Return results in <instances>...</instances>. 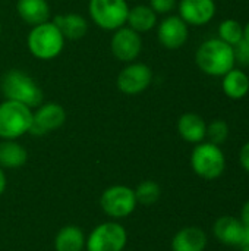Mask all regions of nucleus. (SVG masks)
<instances>
[{
    "label": "nucleus",
    "instance_id": "f257e3e1",
    "mask_svg": "<svg viewBox=\"0 0 249 251\" xmlns=\"http://www.w3.org/2000/svg\"><path fill=\"white\" fill-rule=\"evenodd\" d=\"M195 63L208 76H223L236 65L233 47L220 38H208L197 49Z\"/></svg>",
    "mask_w": 249,
    "mask_h": 251
},
{
    "label": "nucleus",
    "instance_id": "f03ea898",
    "mask_svg": "<svg viewBox=\"0 0 249 251\" xmlns=\"http://www.w3.org/2000/svg\"><path fill=\"white\" fill-rule=\"evenodd\" d=\"M0 90L4 100L22 103L31 109L43 103L44 94L37 81L21 69H9L0 79Z\"/></svg>",
    "mask_w": 249,
    "mask_h": 251
},
{
    "label": "nucleus",
    "instance_id": "7ed1b4c3",
    "mask_svg": "<svg viewBox=\"0 0 249 251\" xmlns=\"http://www.w3.org/2000/svg\"><path fill=\"white\" fill-rule=\"evenodd\" d=\"M65 41V37L53 24V21H47L44 24L32 26L26 37L29 53L40 60L56 59L62 53Z\"/></svg>",
    "mask_w": 249,
    "mask_h": 251
},
{
    "label": "nucleus",
    "instance_id": "20e7f679",
    "mask_svg": "<svg viewBox=\"0 0 249 251\" xmlns=\"http://www.w3.org/2000/svg\"><path fill=\"white\" fill-rule=\"evenodd\" d=\"M192 171L205 181H214L220 178L226 169V156L220 146L210 141L195 144L191 153Z\"/></svg>",
    "mask_w": 249,
    "mask_h": 251
},
{
    "label": "nucleus",
    "instance_id": "39448f33",
    "mask_svg": "<svg viewBox=\"0 0 249 251\" xmlns=\"http://www.w3.org/2000/svg\"><path fill=\"white\" fill-rule=\"evenodd\" d=\"M32 122V109L13 101L4 100L0 103V138L16 140L29 132Z\"/></svg>",
    "mask_w": 249,
    "mask_h": 251
},
{
    "label": "nucleus",
    "instance_id": "423d86ee",
    "mask_svg": "<svg viewBox=\"0 0 249 251\" xmlns=\"http://www.w3.org/2000/svg\"><path fill=\"white\" fill-rule=\"evenodd\" d=\"M88 13L98 28L116 31L126 25L129 4L126 0H90Z\"/></svg>",
    "mask_w": 249,
    "mask_h": 251
},
{
    "label": "nucleus",
    "instance_id": "0eeeda50",
    "mask_svg": "<svg viewBox=\"0 0 249 251\" xmlns=\"http://www.w3.org/2000/svg\"><path fill=\"white\" fill-rule=\"evenodd\" d=\"M128 234L117 222H104L95 226L87 238V251H122L126 246Z\"/></svg>",
    "mask_w": 249,
    "mask_h": 251
},
{
    "label": "nucleus",
    "instance_id": "6e6552de",
    "mask_svg": "<svg viewBox=\"0 0 249 251\" xmlns=\"http://www.w3.org/2000/svg\"><path fill=\"white\" fill-rule=\"evenodd\" d=\"M100 204L107 216L120 219L129 216L135 210L138 201L132 188L126 185H113L103 193Z\"/></svg>",
    "mask_w": 249,
    "mask_h": 251
},
{
    "label": "nucleus",
    "instance_id": "1a4fd4ad",
    "mask_svg": "<svg viewBox=\"0 0 249 251\" xmlns=\"http://www.w3.org/2000/svg\"><path fill=\"white\" fill-rule=\"evenodd\" d=\"M153 69L142 62L128 63L117 75L116 85L125 96H139L153 82Z\"/></svg>",
    "mask_w": 249,
    "mask_h": 251
},
{
    "label": "nucleus",
    "instance_id": "9d476101",
    "mask_svg": "<svg viewBox=\"0 0 249 251\" xmlns=\"http://www.w3.org/2000/svg\"><path fill=\"white\" fill-rule=\"evenodd\" d=\"M66 122V112L63 106H60L56 101L41 103L38 107H35V112L32 110V122L29 132L35 137H43L48 132H53L63 126Z\"/></svg>",
    "mask_w": 249,
    "mask_h": 251
},
{
    "label": "nucleus",
    "instance_id": "9b49d317",
    "mask_svg": "<svg viewBox=\"0 0 249 251\" xmlns=\"http://www.w3.org/2000/svg\"><path fill=\"white\" fill-rule=\"evenodd\" d=\"M110 50L114 59L123 63H131L138 59L142 51V37L128 25L113 31Z\"/></svg>",
    "mask_w": 249,
    "mask_h": 251
},
{
    "label": "nucleus",
    "instance_id": "f8f14e48",
    "mask_svg": "<svg viewBox=\"0 0 249 251\" xmlns=\"http://www.w3.org/2000/svg\"><path fill=\"white\" fill-rule=\"evenodd\" d=\"M189 25L179 15H167L157 24L158 43L167 50H178L183 47L189 37Z\"/></svg>",
    "mask_w": 249,
    "mask_h": 251
},
{
    "label": "nucleus",
    "instance_id": "ddd939ff",
    "mask_svg": "<svg viewBox=\"0 0 249 251\" xmlns=\"http://www.w3.org/2000/svg\"><path fill=\"white\" fill-rule=\"evenodd\" d=\"M178 10L188 25L203 26L216 16L217 6L214 0H179Z\"/></svg>",
    "mask_w": 249,
    "mask_h": 251
},
{
    "label": "nucleus",
    "instance_id": "4468645a",
    "mask_svg": "<svg viewBox=\"0 0 249 251\" xmlns=\"http://www.w3.org/2000/svg\"><path fill=\"white\" fill-rule=\"evenodd\" d=\"M244 231L245 225L241 222V219L229 215L220 216L213 225V234L216 240L229 247H239L244 237Z\"/></svg>",
    "mask_w": 249,
    "mask_h": 251
},
{
    "label": "nucleus",
    "instance_id": "2eb2a0df",
    "mask_svg": "<svg viewBox=\"0 0 249 251\" xmlns=\"http://www.w3.org/2000/svg\"><path fill=\"white\" fill-rule=\"evenodd\" d=\"M208 238L200 226H185L172 240V251H204Z\"/></svg>",
    "mask_w": 249,
    "mask_h": 251
},
{
    "label": "nucleus",
    "instance_id": "dca6fc26",
    "mask_svg": "<svg viewBox=\"0 0 249 251\" xmlns=\"http://www.w3.org/2000/svg\"><path fill=\"white\" fill-rule=\"evenodd\" d=\"M178 132L182 140L191 144H198L205 140L207 122L198 113L188 112L178 119Z\"/></svg>",
    "mask_w": 249,
    "mask_h": 251
},
{
    "label": "nucleus",
    "instance_id": "f3484780",
    "mask_svg": "<svg viewBox=\"0 0 249 251\" xmlns=\"http://www.w3.org/2000/svg\"><path fill=\"white\" fill-rule=\"evenodd\" d=\"M53 24L59 28L65 40H81L85 37L88 31V21L76 12L62 13L56 15L53 19Z\"/></svg>",
    "mask_w": 249,
    "mask_h": 251
},
{
    "label": "nucleus",
    "instance_id": "a211bd4d",
    "mask_svg": "<svg viewBox=\"0 0 249 251\" xmlns=\"http://www.w3.org/2000/svg\"><path fill=\"white\" fill-rule=\"evenodd\" d=\"M16 12L19 18L31 26L50 21V4L47 0H18Z\"/></svg>",
    "mask_w": 249,
    "mask_h": 251
},
{
    "label": "nucleus",
    "instance_id": "6ab92c4d",
    "mask_svg": "<svg viewBox=\"0 0 249 251\" xmlns=\"http://www.w3.org/2000/svg\"><path fill=\"white\" fill-rule=\"evenodd\" d=\"M222 81V88L226 97L232 100H241L247 97L249 93V76L238 68L230 69L227 74H225Z\"/></svg>",
    "mask_w": 249,
    "mask_h": 251
},
{
    "label": "nucleus",
    "instance_id": "aec40b11",
    "mask_svg": "<svg viewBox=\"0 0 249 251\" xmlns=\"http://www.w3.org/2000/svg\"><path fill=\"white\" fill-rule=\"evenodd\" d=\"M126 25L138 34L148 32L157 26V13L148 4H136L129 7Z\"/></svg>",
    "mask_w": 249,
    "mask_h": 251
},
{
    "label": "nucleus",
    "instance_id": "412c9836",
    "mask_svg": "<svg viewBox=\"0 0 249 251\" xmlns=\"http://www.w3.org/2000/svg\"><path fill=\"white\" fill-rule=\"evenodd\" d=\"M28 153L22 144L16 140L0 141V168L16 169L25 165Z\"/></svg>",
    "mask_w": 249,
    "mask_h": 251
},
{
    "label": "nucleus",
    "instance_id": "4be33fe9",
    "mask_svg": "<svg viewBox=\"0 0 249 251\" xmlns=\"http://www.w3.org/2000/svg\"><path fill=\"white\" fill-rule=\"evenodd\" d=\"M87 238L79 226L68 225L62 228L54 240L56 251H82L85 247Z\"/></svg>",
    "mask_w": 249,
    "mask_h": 251
},
{
    "label": "nucleus",
    "instance_id": "5701e85b",
    "mask_svg": "<svg viewBox=\"0 0 249 251\" xmlns=\"http://www.w3.org/2000/svg\"><path fill=\"white\" fill-rule=\"evenodd\" d=\"M222 41H225L229 46H236L239 41L244 40V26L236 19H225L219 25V37Z\"/></svg>",
    "mask_w": 249,
    "mask_h": 251
},
{
    "label": "nucleus",
    "instance_id": "b1692460",
    "mask_svg": "<svg viewBox=\"0 0 249 251\" xmlns=\"http://www.w3.org/2000/svg\"><path fill=\"white\" fill-rule=\"evenodd\" d=\"M135 191V197H136V201L141 203L142 206H151L154 204L160 196H161V188L160 185L156 182V181H142Z\"/></svg>",
    "mask_w": 249,
    "mask_h": 251
},
{
    "label": "nucleus",
    "instance_id": "393cba45",
    "mask_svg": "<svg viewBox=\"0 0 249 251\" xmlns=\"http://www.w3.org/2000/svg\"><path fill=\"white\" fill-rule=\"evenodd\" d=\"M229 134H230V128H229L227 122L223 121V119H214L213 122H210L207 125L205 138H208V141L213 143V144L222 146L223 143L227 141Z\"/></svg>",
    "mask_w": 249,
    "mask_h": 251
},
{
    "label": "nucleus",
    "instance_id": "a878e982",
    "mask_svg": "<svg viewBox=\"0 0 249 251\" xmlns=\"http://www.w3.org/2000/svg\"><path fill=\"white\" fill-rule=\"evenodd\" d=\"M233 54H235V63L249 66V43H247L245 40L239 41L236 46H233Z\"/></svg>",
    "mask_w": 249,
    "mask_h": 251
},
{
    "label": "nucleus",
    "instance_id": "bb28decb",
    "mask_svg": "<svg viewBox=\"0 0 249 251\" xmlns=\"http://www.w3.org/2000/svg\"><path fill=\"white\" fill-rule=\"evenodd\" d=\"M148 6L157 13V15H169L176 6V0H150Z\"/></svg>",
    "mask_w": 249,
    "mask_h": 251
},
{
    "label": "nucleus",
    "instance_id": "cd10ccee",
    "mask_svg": "<svg viewBox=\"0 0 249 251\" xmlns=\"http://www.w3.org/2000/svg\"><path fill=\"white\" fill-rule=\"evenodd\" d=\"M239 163H241L242 169L247 174H249V141L245 143L241 147V151H239Z\"/></svg>",
    "mask_w": 249,
    "mask_h": 251
},
{
    "label": "nucleus",
    "instance_id": "c85d7f7f",
    "mask_svg": "<svg viewBox=\"0 0 249 251\" xmlns=\"http://www.w3.org/2000/svg\"><path fill=\"white\" fill-rule=\"evenodd\" d=\"M241 222L245 225V226H249V200L242 206L241 209Z\"/></svg>",
    "mask_w": 249,
    "mask_h": 251
},
{
    "label": "nucleus",
    "instance_id": "c756f323",
    "mask_svg": "<svg viewBox=\"0 0 249 251\" xmlns=\"http://www.w3.org/2000/svg\"><path fill=\"white\" fill-rule=\"evenodd\" d=\"M239 249H241V251H249V226H245L244 237H242V241L239 244Z\"/></svg>",
    "mask_w": 249,
    "mask_h": 251
},
{
    "label": "nucleus",
    "instance_id": "7c9ffc66",
    "mask_svg": "<svg viewBox=\"0 0 249 251\" xmlns=\"http://www.w3.org/2000/svg\"><path fill=\"white\" fill-rule=\"evenodd\" d=\"M4 188H6V175H4L3 169L0 168V196L4 193Z\"/></svg>",
    "mask_w": 249,
    "mask_h": 251
},
{
    "label": "nucleus",
    "instance_id": "2f4dec72",
    "mask_svg": "<svg viewBox=\"0 0 249 251\" xmlns=\"http://www.w3.org/2000/svg\"><path fill=\"white\" fill-rule=\"evenodd\" d=\"M244 40L249 43V21L247 22V25L244 26Z\"/></svg>",
    "mask_w": 249,
    "mask_h": 251
},
{
    "label": "nucleus",
    "instance_id": "473e14b6",
    "mask_svg": "<svg viewBox=\"0 0 249 251\" xmlns=\"http://www.w3.org/2000/svg\"><path fill=\"white\" fill-rule=\"evenodd\" d=\"M0 35H1V25H0Z\"/></svg>",
    "mask_w": 249,
    "mask_h": 251
}]
</instances>
